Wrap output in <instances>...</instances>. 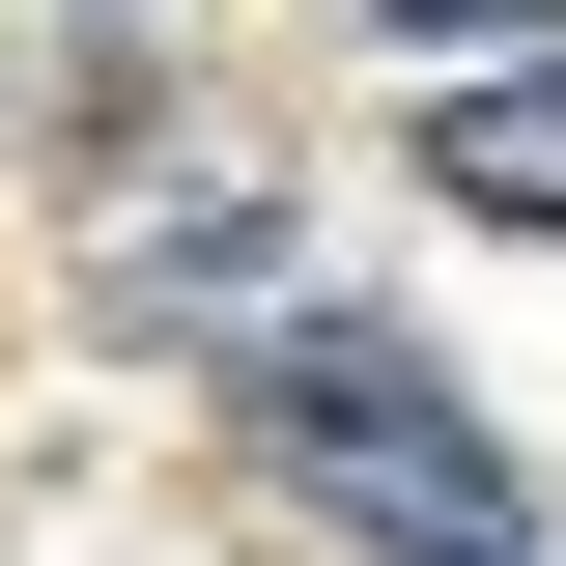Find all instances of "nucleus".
Instances as JSON below:
<instances>
[{"mask_svg":"<svg viewBox=\"0 0 566 566\" xmlns=\"http://www.w3.org/2000/svg\"><path fill=\"white\" fill-rule=\"evenodd\" d=\"M227 397H255V453H283V482H340L397 566H424V538H510V453H482V397H453L424 340H340V312H283Z\"/></svg>","mask_w":566,"mask_h":566,"instance_id":"1","label":"nucleus"},{"mask_svg":"<svg viewBox=\"0 0 566 566\" xmlns=\"http://www.w3.org/2000/svg\"><path fill=\"white\" fill-rule=\"evenodd\" d=\"M424 199H453V227H566V29L453 57V114H424Z\"/></svg>","mask_w":566,"mask_h":566,"instance_id":"2","label":"nucleus"},{"mask_svg":"<svg viewBox=\"0 0 566 566\" xmlns=\"http://www.w3.org/2000/svg\"><path fill=\"white\" fill-rule=\"evenodd\" d=\"M397 57H510V29H566V0H368Z\"/></svg>","mask_w":566,"mask_h":566,"instance_id":"3","label":"nucleus"},{"mask_svg":"<svg viewBox=\"0 0 566 566\" xmlns=\"http://www.w3.org/2000/svg\"><path fill=\"white\" fill-rule=\"evenodd\" d=\"M424 566H538V538H424Z\"/></svg>","mask_w":566,"mask_h":566,"instance_id":"4","label":"nucleus"}]
</instances>
